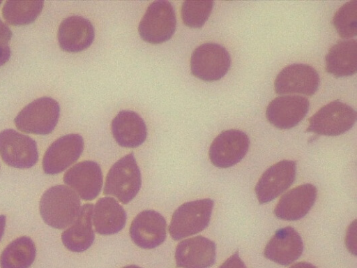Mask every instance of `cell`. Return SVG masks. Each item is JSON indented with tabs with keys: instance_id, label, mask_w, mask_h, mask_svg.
Listing matches in <instances>:
<instances>
[{
	"instance_id": "cell-1",
	"label": "cell",
	"mask_w": 357,
	"mask_h": 268,
	"mask_svg": "<svg viewBox=\"0 0 357 268\" xmlns=\"http://www.w3.org/2000/svg\"><path fill=\"white\" fill-rule=\"evenodd\" d=\"M80 209L79 197L65 185L50 188L40 200V214L43 220L56 229H64L70 225L77 217Z\"/></svg>"
},
{
	"instance_id": "cell-2",
	"label": "cell",
	"mask_w": 357,
	"mask_h": 268,
	"mask_svg": "<svg viewBox=\"0 0 357 268\" xmlns=\"http://www.w3.org/2000/svg\"><path fill=\"white\" fill-rule=\"evenodd\" d=\"M141 185V172L133 153H130L111 167L106 177L103 193L114 196L126 204L137 195Z\"/></svg>"
},
{
	"instance_id": "cell-3",
	"label": "cell",
	"mask_w": 357,
	"mask_h": 268,
	"mask_svg": "<svg viewBox=\"0 0 357 268\" xmlns=\"http://www.w3.org/2000/svg\"><path fill=\"white\" fill-rule=\"evenodd\" d=\"M59 115L58 102L50 97H41L26 105L15 117L14 123L22 132L48 135L56 127Z\"/></svg>"
},
{
	"instance_id": "cell-4",
	"label": "cell",
	"mask_w": 357,
	"mask_h": 268,
	"mask_svg": "<svg viewBox=\"0 0 357 268\" xmlns=\"http://www.w3.org/2000/svg\"><path fill=\"white\" fill-rule=\"evenodd\" d=\"M214 202L209 198L187 202L174 212L169 232L174 240L197 234L209 224Z\"/></svg>"
},
{
	"instance_id": "cell-5",
	"label": "cell",
	"mask_w": 357,
	"mask_h": 268,
	"mask_svg": "<svg viewBox=\"0 0 357 268\" xmlns=\"http://www.w3.org/2000/svg\"><path fill=\"white\" fill-rule=\"evenodd\" d=\"M176 27L175 11L165 0L152 2L146 9L138 28L140 37L146 42L159 44L169 40Z\"/></svg>"
},
{
	"instance_id": "cell-6",
	"label": "cell",
	"mask_w": 357,
	"mask_h": 268,
	"mask_svg": "<svg viewBox=\"0 0 357 268\" xmlns=\"http://www.w3.org/2000/svg\"><path fill=\"white\" fill-rule=\"evenodd\" d=\"M356 117L353 107L338 100H333L324 105L308 119L306 131L320 135H339L353 127Z\"/></svg>"
},
{
	"instance_id": "cell-7",
	"label": "cell",
	"mask_w": 357,
	"mask_h": 268,
	"mask_svg": "<svg viewBox=\"0 0 357 268\" xmlns=\"http://www.w3.org/2000/svg\"><path fill=\"white\" fill-rule=\"evenodd\" d=\"M231 65V57L223 46L208 43L197 47L192 54L190 67L192 75L208 82L223 77Z\"/></svg>"
},
{
	"instance_id": "cell-8",
	"label": "cell",
	"mask_w": 357,
	"mask_h": 268,
	"mask_svg": "<svg viewBox=\"0 0 357 268\" xmlns=\"http://www.w3.org/2000/svg\"><path fill=\"white\" fill-rule=\"evenodd\" d=\"M0 154L7 165L20 169L31 168L38 159L35 140L13 129L0 133Z\"/></svg>"
},
{
	"instance_id": "cell-9",
	"label": "cell",
	"mask_w": 357,
	"mask_h": 268,
	"mask_svg": "<svg viewBox=\"0 0 357 268\" xmlns=\"http://www.w3.org/2000/svg\"><path fill=\"white\" fill-rule=\"evenodd\" d=\"M250 140L244 132L230 129L220 133L209 149V158L213 165L220 168L231 167L247 154Z\"/></svg>"
},
{
	"instance_id": "cell-10",
	"label": "cell",
	"mask_w": 357,
	"mask_h": 268,
	"mask_svg": "<svg viewBox=\"0 0 357 268\" xmlns=\"http://www.w3.org/2000/svg\"><path fill=\"white\" fill-rule=\"evenodd\" d=\"M319 82V75L313 67L305 64H293L278 73L274 86L278 94L312 96L317 91Z\"/></svg>"
},
{
	"instance_id": "cell-11",
	"label": "cell",
	"mask_w": 357,
	"mask_h": 268,
	"mask_svg": "<svg viewBox=\"0 0 357 268\" xmlns=\"http://www.w3.org/2000/svg\"><path fill=\"white\" fill-rule=\"evenodd\" d=\"M84 149L83 137L77 133L63 135L47 149L43 158V168L47 174L60 173L74 163Z\"/></svg>"
},
{
	"instance_id": "cell-12",
	"label": "cell",
	"mask_w": 357,
	"mask_h": 268,
	"mask_svg": "<svg viewBox=\"0 0 357 268\" xmlns=\"http://www.w3.org/2000/svg\"><path fill=\"white\" fill-rule=\"evenodd\" d=\"M296 163L283 160L268 168L261 176L255 186V193L260 204L276 198L294 181Z\"/></svg>"
},
{
	"instance_id": "cell-13",
	"label": "cell",
	"mask_w": 357,
	"mask_h": 268,
	"mask_svg": "<svg viewBox=\"0 0 357 268\" xmlns=\"http://www.w3.org/2000/svg\"><path fill=\"white\" fill-rule=\"evenodd\" d=\"M167 223L165 218L154 210H145L138 214L130 227L132 241L139 247L152 249L166 239Z\"/></svg>"
},
{
	"instance_id": "cell-14",
	"label": "cell",
	"mask_w": 357,
	"mask_h": 268,
	"mask_svg": "<svg viewBox=\"0 0 357 268\" xmlns=\"http://www.w3.org/2000/svg\"><path fill=\"white\" fill-rule=\"evenodd\" d=\"M309 100L301 96H278L268 104L266 116L271 124L289 129L300 123L309 110Z\"/></svg>"
},
{
	"instance_id": "cell-15",
	"label": "cell",
	"mask_w": 357,
	"mask_h": 268,
	"mask_svg": "<svg viewBox=\"0 0 357 268\" xmlns=\"http://www.w3.org/2000/svg\"><path fill=\"white\" fill-rule=\"evenodd\" d=\"M63 181L82 200H92L100 194L102 188V170L95 161H82L65 173Z\"/></svg>"
},
{
	"instance_id": "cell-16",
	"label": "cell",
	"mask_w": 357,
	"mask_h": 268,
	"mask_svg": "<svg viewBox=\"0 0 357 268\" xmlns=\"http://www.w3.org/2000/svg\"><path fill=\"white\" fill-rule=\"evenodd\" d=\"M215 244L203 236L184 239L176 248V266L181 268H208L215 261Z\"/></svg>"
},
{
	"instance_id": "cell-17",
	"label": "cell",
	"mask_w": 357,
	"mask_h": 268,
	"mask_svg": "<svg viewBox=\"0 0 357 268\" xmlns=\"http://www.w3.org/2000/svg\"><path fill=\"white\" fill-rule=\"evenodd\" d=\"M303 244L298 232L291 226L278 229L266 244L264 255L267 259L287 266L302 254Z\"/></svg>"
},
{
	"instance_id": "cell-18",
	"label": "cell",
	"mask_w": 357,
	"mask_h": 268,
	"mask_svg": "<svg viewBox=\"0 0 357 268\" xmlns=\"http://www.w3.org/2000/svg\"><path fill=\"white\" fill-rule=\"evenodd\" d=\"M317 194V188L311 184L298 186L280 198L274 214L282 220H298L310 210L316 200Z\"/></svg>"
},
{
	"instance_id": "cell-19",
	"label": "cell",
	"mask_w": 357,
	"mask_h": 268,
	"mask_svg": "<svg viewBox=\"0 0 357 268\" xmlns=\"http://www.w3.org/2000/svg\"><path fill=\"white\" fill-rule=\"evenodd\" d=\"M94 37L95 31L91 22L77 15L63 20L57 34L60 47L68 52H79L88 48Z\"/></svg>"
},
{
	"instance_id": "cell-20",
	"label": "cell",
	"mask_w": 357,
	"mask_h": 268,
	"mask_svg": "<svg viewBox=\"0 0 357 268\" xmlns=\"http://www.w3.org/2000/svg\"><path fill=\"white\" fill-rule=\"evenodd\" d=\"M112 133L116 142L121 147L135 148L140 146L147 135L143 119L135 112L121 110L113 119Z\"/></svg>"
},
{
	"instance_id": "cell-21",
	"label": "cell",
	"mask_w": 357,
	"mask_h": 268,
	"mask_svg": "<svg viewBox=\"0 0 357 268\" xmlns=\"http://www.w3.org/2000/svg\"><path fill=\"white\" fill-rule=\"evenodd\" d=\"M93 207L91 203L81 207L71 226L63 232L61 240L69 251L83 252L92 245L95 239L92 225Z\"/></svg>"
},
{
	"instance_id": "cell-22",
	"label": "cell",
	"mask_w": 357,
	"mask_h": 268,
	"mask_svg": "<svg viewBox=\"0 0 357 268\" xmlns=\"http://www.w3.org/2000/svg\"><path fill=\"white\" fill-rule=\"evenodd\" d=\"M126 218V211L114 198H101L93 207V223L96 232L100 234L119 232L125 226Z\"/></svg>"
},
{
	"instance_id": "cell-23",
	"label": "cell",
	"mask_w": 357,
	"mask_h": 268,
	"mask_svg": "<svg viewBox=\"0 0 357 268\" xmlns=\"http://www.w3.org/2000/svg\"><path fill=\"white\" fill-rule=\"evenodd\" d=\"M326 71L336 77L351 76L356 73L357 42L354 39L337 41L326 55Z\"/></svg>"
},
{
	"instance_id": "cell-24",
	"label": "cell",
	"mask_w": 357,
	"mask_h": 268,
	"mask_svg": "<svg viewBox=\"0 0 357 268\" xmlns=\"http://www.w3.org/2000/svg\"><path fill=\"white\" fill-rule=\"evenodd\" d=\"M36 254L35 244L26 236L10 242L0 257L1 268H29L33 262Z\"/></svg>"
},
{
	"instance_id": "cell-25",
	"label": "cell",
	"mask_w": 357,
	"mask_h": 268,
	"mask_svg": "<svg viewBox=\"0 0 357 268\" xmlns=\"http://www.w3.org/2000/svg\"><path fill=\"white\" fill-rule=\"evenodd\" d=\"M43 1H7L2 8V15L6 22L13 26H23L33 22L40 14Z\"/></svg>"
},
{
	"instance_id": "cell-26",
	"label": "cell",
	"mask_w": 357,
	"mask_h": 268,
	"mask_svg": "<svg viewBox=\"0 0 357 268\" xmlns=\"http://www.w3.org/2000/svg\"><path fill=\"white\" fill-rule=\"evenodd\" d=\"M333 24L339 36L351 38L357 34V1H349L335 13Z\"/></svg>"
},
{
	"instance_id": "cell-27",
	"label": "cell",
	"mask_w": 357,
	"mask_h": 268,
	"mask_svg": "<svg viewBox=\"0 0 357 268\" xmlns=\"http://www.w3.org/2000/svg\"><path fill=\"white\" fill-rule=\"evenodd\" d=\"M213 1H185L181 7L183 23L191 28H201L210 16Z\"/></svg>"
},
{
	"instance_id": "cell-28",
	"label": "cell",
	"mask_w": 357,
	"mask_h": 268,
	"mask_svg": "<svg viewBox=\"0 0 357 268\" xmlns=\"http://www.w3.org/2000/svg\"><path fill=\"white\" fill-rule=\"evenodd\" d=\"M218 268H246V266L243 261L241 259L238 251H236Z\"/></svg>"
},
{
	"instance_id": "cell-29",
	"label": "cell",
	"mask_w": 357,
	"mask_h": 268,
	"mask_svg": "<svg viewBox=\"0 0 357 268\" xmlns=\"http://www.w3.org/2000/svg\"><path fill=\"white\" fill-rule=\"evenodd\" d=\"M345 243L349 251L356 255V221H354L349 226Z\"/></svg>"
},
{
	"instance_id": "cell-30",
	"label": "cell",
	"mask_w": 357,
	"mask_h": 268,
	"mask_svg": "<svg viewBox=\"0 0 357 268\" xmlns=\"http://www.w3.org/2000/svg\"><path fill=\"white\" fill-rule=\"evenodd\" d=\"M12 37L10 28L0 19V45L8 44Z\"/></svg>"
},
{
	"instance_id": "cell-31",
	"label": "cell",
	"mask_w": 357,
	"mask_h": 268,
	"mask_svg": "<svg viewBox=\"0 0 357 268\" xmlns=\"http://www.w3.org/2000/svg\"><path fill=\"white\" fill-rule=\"evenodd\" d=\"M11 50L8 44L0 45V66L6 64L10 59Z\"/></svg>"
},
{
	"instance_id": "cell-32",
	"label": "cell",
	"mask_w": 357,
	"mask_h": 268,
	"mask_svg": "<svg viewBox=\"0 0 357 268\" xmlns=\"http://www.w3.org/2000/svg\"><path fill=\"white\" fill-rule=\"evenodd\" d=\"M289 268H317V267L314 266L313 265L306 262H297V263L293 265Z\"/></svg>"
},
{
	"instance_id": "cell-33",
	"label": "cell",
	"mask_w": 357,
	"mask_h": 268,
	"mask_svg": "<svg viewBox=\"0 0 357 268\" xmlns=\"http://www.w3.org/2000/svg\"><path fill=\"white\" fill-rule=\"evenodd\" d=\"M6 225V216L0 215V240L3 234Z\"/></svg>"
},
{
	"instance_id": "cell-34",
	"label": "cell",
	"mask_w": 357,
	"mask_h": 268,
	"mask_svg": "<svg viewBox=\"0 0 357 268\" xmlns=\"http://www.w3.org/2000/svg\"><path fill=\"white\" fill-rule=\"evenodd\" d=\"M122 268H142V267H140L139 266H137V265H132L126 266V267H123Z\"/></svg>"
},
{
	"instance_id": "cell-35",
	"label": "cell",
	"mask_w": 357,
	"mask_h": 268,
	"mask_svg": "<svg viewBox=\"0 0 357 268\" xmlns=\"http://www.w3.org/2000/svg\"><path fill=\"white\" fill-rule=\"evenodd\" d=\"M1 3H2V1H0V5L1 4Z\"/></svg>"
}]
</instances>
